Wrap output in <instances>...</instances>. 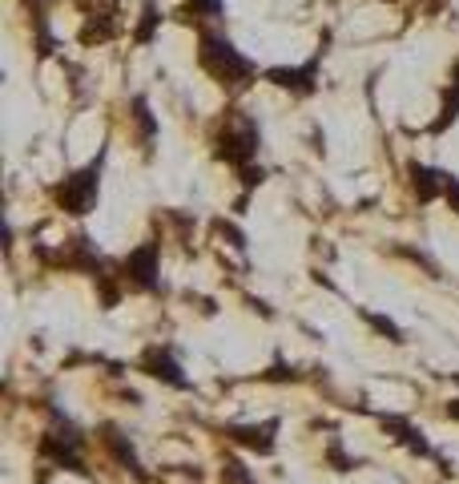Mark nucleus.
<instances>
[{
    "label": "nucleus",
    "mask_w": 459,
    "mask_h": 484,
    "mask_svg": "<svg viewBox=\"0 0 459 484\" xmlns=\"http://www.w3.org/2000/svg\"><path fill=\"white\" fill-rule=\"evenodd\" d=\"M122 279L130 282L133 290H146V295H157V290H165L162 282V242H141L138 250H130L122 263Z\"/></svg>",
    "instance_id": "5"
},
{
    "label": "nucleus",
    "mask_w": 459,
    "mask_h": 484,
    "mask_svg": "<svg viewBox=\"0 0 459 484\" xmlns=\"http://www.w3.org/2000/svg\"><path fill=\"white\" fill-rule=\"evenodd\" d=\"M258 146H262V130L254 117H246L242 109H230L226 122L218 125V138H214V154L218 162L234 170H250V162L258 158Z\"/></svg>",
    "instance_id": "3"
},
{
    "label": "nucleus",
    "mask_w": 459,
    "mask_h": 484,
    "mask_svg": "<svg viewBox=\"0 0 459 484\" xmlns=\"http://www.w3.org/2000/svg\"><path fill=\"white\" fill-rule=\"evenodd\" d=\"M408 178H411V190H415L419 202H435V198H443V190H447V174L435 166H423V162H411L408 166Z\"/></svg>",
    "instance_id": "11"
},
{
    "label": "nucleus",
    "mask_w": 459,
    "mask_h": 484,
    "mask_svg": "<svg viewBox=\"0 0 459 484\" xmlns=\"http://www.w3.org/2000/svg\"><path fill=\"white\" fill-rule=\"evenodd\" d=\"M198 65L222 89H234V93L258 77V69H254L250 57L238 53V44L230 41V36H222V33H202L198 36Z\"/></svg>",
    "instance_id": "1"
},
{
    "label": "nucleus",
    "mask_w": 459,
    "mask_h": 484,
    "mask_svg": "<svg viewBox=\"0 0 459 484\" xmlns=\"http://www.w3.org/2000/svg\"><path fill=\"white\" fill-rule=\"evenodd\" d=\"M49 416H52V424L41 436V456L52 460L57 468H65V472L89 476V468H85V432H81L61 408H49Z\"/></svg>",
    "instance_id": "2"
},
{
    "label": "nucleus",
    "mask_w": 459,
    "mask_h": 484,
    "mask_svg": "<svg viewBox=\"0 0 459 484\" xmlns=\"http://www.w3.org/2000/svg\"><path fill=\"white\" fill-rule=\"evenodd\" d=\"M451 379H455V384H459V371H455V376H451Z\"/></svg>",
    "instance_id": "22"
},
{
    "label": "nucleus",
    "mask_w": 459,
    "mask_h": 484,
    "mask_svg": "<svg viewBox=\"0 0 459 484\" xmlns=\"http://www.w3.org/2000/svg\"><path fill=\"white\" fill-rule=\"evenodd\" d=\"M194 12H202V17H218L222 12V0H190Z\"/></svg>",
    "instance_id": "19"
},
{
    "label": "nucleus",
    "mask_w": 459,
    "mask_h": 484,
    "mask_svg": "<svg viewBox=\"0 0 459 484\" xmlns=\"http://www.w3.org/2000/svg\"><path fill=\"white\" fill-rule=\"evenodd\" d=\"M359 315H363L367 323H371V327H375V331H379V335H387L391 344H403V331H399V327L391 323L387 315H379V311H371V307H363V311H359Z\"/></svg>",
    "instance_id": "16"
},
{
    "label": "nucleus",
    "mask_w": 459,
    "mask_h": 484,
    "mask_svg": "<svg viewBox=\"0 0 459 484\" xmlns=\"http://www.w3.org/2000/svg\"><path fill=\"white\" fill-rule=\"evenodd\" d=\"M218 480H222V484H258L250 476V468H246L238 456H226L222 460V472H218Z\"/></svg>",
    "instance_id": "15"
},
{
    "label": "nucleus",
    "mask_w": 459,
    "mask_h": 484,
    "mask_svg": "<svg viewBox=\"0 0 459 484\" xmlns=\"http://www.w3.org/2000/svg\"><path fill=\"white\" fill-rule=\"evenodd\" d=\"M278 432H282V420H278V416H270V420H262V424H226L222 436H226L230 444H238V448H246V452L274 456Z\"/></svg>",
    "instance_id": "7"
},
{
    "label": "nucleus",
    "mask_w": 459,
    "mask_h": 484,
    "mask_svg": "<svg viewBox=\"0 0 459 484\" xmlns=\"http://www.w3.org/2000/svg\"><path fill=\"white\" fill-rule=\"evenodd\" d=\"M214 230H218V234H226V238H230V247H238V250H242V247H246V238H242V234H238V230H234V226H226V218H218V222H214Z\"/></svg>",
    "instance_id": "17"
},
{
    "label": "nucleus",
    "mask_w": 459,
    "mask_h": 484,
    "mask_svg": "<svg viewBox=\"0 0 459 484\" xmlns=\"http://www.w3.org/2000/svg\"><path fill=\"white\" fill-rule=\"evenodd\" d=\"M266 81L278 89H290L295 97H311L314 89H319V53L311 57L306 65H278V69H266Z\"/></svg>",
    "instance_id": "8"
},
{
    "label": "nucleus",
    "mask_w": 459,
    "mask_h": 484,
    "mask_svg": "<svg viewBox=\"0 0 459 484\" xmlns=\"http://www.w3.org/2000/svg\"><path fill=\"white\" fill-rule=\"evenodd\" d=\"M25 9L33 12L36 20H44V9H49V0H25Z\"/></svg>",
    "instance_id": "20"
},
{
    "label": "nucleus",
    "mask_w": 459,
    "mask_h": 484,
    "mask_svg": "<svg viewBox=\"0 0 459 484\" xmlns=\"http://www.w3.org/2000/svg\"><path fill=\"white\" fill-rule=\"evenodd\" d=\"M455 122H459V61H455V69H451V89H447V97H443L439 117L431 122V133H443L447 125H455Z\"/></svg>",
    "instance_id": "12"
},
{
    "label": "nucleus",
    "mask_w": 459,
    "mask_h": 484,
    "mask_svg": "<svg viewBox=\"0 0 459 484\" xmlns=\"http://www.w3.org/2000/svg\"><path fill=\"white\" fill-rule=\"evenodd\" d=\"M101 166H105V150L97 154L89 166L73 170L65 182L52 186V198H57V206H61L65 214H73V218H85V214L97 206V194H101Z\"/></svg>",
    "instance_id": "4"
},
{
    "label": "nucleus",
    "mask_w": 459,
    "mask_h": 484,
    "mask_svg": "<svg viewBox=\"0 0 459 484\" xmlns=\"http://www.w3.org/2000/svg\"><path fill=\"white\" fill-rule=\"evenodd\" d=\"M157 25H162V12H157V4L149 0L146 9H141V20H138V33H133V41L149 44V41H154V33H157Z\"/></svg>",
    "instance_id": "14"
},
{
    "label": "nucleus",
    "mask_w": 459,
    "mask_h": 484,
    "mask_svg": "<svg viewBox=\"0 0 459 484\" xmlns=\"http://www.w3.org/2000/svg\"><path fill=\"white\" fill-rule=\"evenodd\" d=\"M133 122H138V133H141V146L149 150V141L157 138V117L154 109H149L146 97H133Z\"/></svg>",
    "instance_id": "13"
},
{
    "label": "nucleus",
    "mask_w": 459,
    "mask_h": 484,
    "mask_svg": "<svg viewBox=\"0 0 459 484\" xmlns=\"http://www.w3.org/2000/svg\"><path fill=\"white\" fill-rule=\"evenodd\" d=\"M97 440L105 444V452H109V456L117 460V464H122L130 476H138V480H149V472L141 468V460H138V452H133L130 436H125L117 424H101V428H97Z\"/></svg>",
    "instance_id": "9"
},
{
    "label": "nucleus",
    "mask_w": 459,
    "mask_h": 484,
    "mask_svg": "<svg viewBox=\"0 0 459 484\" xmlns=\"http://www.w3.org/2000/svg\"><path fill=\"white\" fill-rule=\"evenodd\" d=\"M379 424H383V432H387V436H395V440L411 452V456H423V460L431 456V444H427L423 428H415L408 416H379Z\"/></svg>",
    "instance_id": "10"
},
{
    "label": "nucleus",
    "mask_w": 459,
    "mask_h": 484,
    "mask_svg": "<svg viewBox=\"0 0 459 484\" xmlns=\"http://www.w3.org/2000/svg\"><path fill=\"white\" fill-rule=\"evenodd\" d=\"M138 368L146 371L149 379H157V384H165V387H178V392H190V387H194V379L186 376V368L178 363V355H174V347H170V344L146 347L141 360H138Z\"/></svg>",
    "instance_id": "6"
},
{
    "label": "nucleus",
    "mask_w": 459,
    "mask_h": 484,
    "mask_svg": "<svg viewBox=\"0 0 459 484\" xmlns=\"http://www.w3.org/2000/svg\"><path fill=\"white\" fill-rule=\"evenodd\" d=\"M443 198H447V206L459 214V178L447 174V190H443Z\"/></svg>",
    "instance_id": "18"
},
{
    "label": "nucleus",
    "mask_w": 459,
    "mask_h": 484,
    "mask_svg": "<svg viewBox=\"0 0 459 484\" xmlns=\"http://www.w3.org/2000/svg\"><path fill=\"white\" fill-rule=\"evenodd\" d=\"M447 416H451V420H459V400H451V404H447Z\"/></svg>",
    "instance_id": "21"
}]
</instances>
